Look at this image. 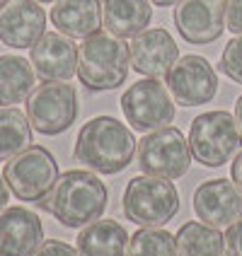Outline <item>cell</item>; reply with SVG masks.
<instances>
[{"instance_id": "cell-1", "label": "cell", "mask_w": 242, "mask_h": 256, "mask_svg": "<svg viewBox=\"0 0 242 256\" xmlns=\"http://www.w3.org/2000/svg\"><path fill=\"white\" fill-rule=\"evenodd\" d=\"M107 186L92 172H63L51 191L39 200V208L51 213L63 228H87L107 210Z\"/></svg>"}, {"instance_id": "cell-2", "label": "cell", "mask_w": 242, "mask_h": 256, "mask_svg": "<svg viewBox=\"0 0 242 256\" xmlns=\"http://www.w3.org/2000/svg\"><path fill=\"white\" fill-rule=\"evenodd\" d=\"M138 145L133 133L114 116H97L80 128L75 150V160L97 172V174H119L131 164Z\"/></svg>"}, {"instance_id": "cell-3", "label": "cell", "mask_w": 242, "mask_h": 256, "mask_svg": "<svg viewBox=\"0 0 242 256\" xmlns=\"http://www.w3.org/2000/svg\"><path fill=\"white\" fill-rule=\"evenodd\" d=\"M131 54L128 44L112 32H97L83 39L78 48V78L92 92L116 90L128 78Z\"/></svg>"}, {"instance_id": "cell-4", "label": "cell", "mask_w": 242, "mask_h": 256, "mask_svg": "<svg viewBox=\"0 0 242 256\" xmlns=\"http://www.w3.org/2000/svg\"><path fill=\"white\" fill-rule=\"evenodd\" d=\"M124 215L141 228H162L179 213V194L170 179L133 176L124 191Z\"/></svg>"}, {"instance_id": "cell-5", "label": "cell", "mask_w": 242, "mask_h": 256, "mask_svg": "<svg viewBox=\"0 0 242 256\" xmlns=\"http://www.w3.org/2000/svg\"><path fill=\"white\" fill-rule=\"evenodd\" d=\"M242 145V133L235 116L228 112H206L191 121L189 148L203 167H223L235 160Z\"/></svg>"}, {"instance_id": "cell-6", "label": "cell", "mask_w": 242, "mask_h": 256, "mask_svg": "<svg viewBox=\"0 0 242 256\" xmlns=\"http://www.w3.org/2000/svg\"><path fill=\"white\" fill-rule=\"evenodd\" d=\"M27 118L42 136H61L78 118V92L66 80H46L27 100Z\"/></svg>"}, {"instance_id": "cell-7", "label": "cell", "mask_w": 242, "mask_h": 256, "mask_svg": "<svg viewBox=\"0 0 242 256\" xmlns=\"http://www.w3.org/2000/svg\"><path fill=\"white\" fill-rule=\"evenodd\" d=\"M3 176L10 186V191L20 200L39 203L51 191V186L56 184L58 164L46 148L29 145L27 150H22L20 155L8 160Z\"/></svg>"}, {"instance_id": "cell-8", "label": "cell", "mask_w": 242, "mask_h": 256, "mask_svg": "<svg viewBox=\"0 0 242 256\" xmlns=\"http://www.w3.org/2000/svg\"><path fill=\"white\" fill-rule=\"evenodd\" d=\"M138 167L143 174L162 176V179H179L191 164V148L184 140L182 130L174 126L157 128L148 133L138 142Z\"/></svg>"}, {"instance_id": "cell-9", "label": "cell", "mask_w": 242, "mask_h": 256, "mask_svg": "<svg viewBox=\"0 0 242 256\" xmlns=\"http://www.w3.org/2000/svg\"><path fill=\"white\" fill-rule=\"evenodd\" d=\"M121 112L141 133H153L174 121V102L160 78H143L121 94Z\"/></svg>"}, {"instance_id": "cell-10", "label": "cell", "mask_w": 242, "mask_h": 256, "mask_svg": "<svg viewBox=\"0 0 242 256\" xmlns=\"http://www.w3.org/2000/svg\"><path fill=\"white\" fill-rule=\"evenodd\" d=\"M167 90L179 106H199L208 104L218 92V75L213 66L201 56H182L170 68Z\"/></svg>"}, {"instance_id": "cell-11", "label": "cell", "mask_w": 242, "mask_h": 256, "mask_svg": "<svg viewBox=\"0 0 242 256\" xmlns=\"http://www.w3.org/2000/svg\"><path fill=\"white\" fill-rule=\"evenodd\" d=\"M194 213L211 228H230L242 220V191L235 182L208 179L194 191Z\"/></svg>"}, {"instance_id": "cell-12", "label": "cell", "mask_w": 242, "mask_h": 256, "mask_svg": "<svg viewBox=\"0 0 242 256\" xmlns=\"http://www.w3.org/2000/svg\"><path fill=\"white\" fill-rule=\"evenodd\" d=\"M174 24L186 44L203 46L218 42L225 32L223 0H179L174 8Z\"/></svg>"}, {"instance_id": "cell-13", "label": "cell", "mask_w": 242, "mask_h": 256, "mask_svg": "<svg viewBox=\"0 0 242 256\" xmlns=\"http://www.w3.org/2000/svg\"><path fill=\"white\" fill-rule=\"evenodd\" d=\"M131 68L145 78H162L179 58V46L172 34L162 27H153L141 32L128 44Z\"/></svg>"}, {"instance_id": "cell-14", "label": "cell", "mask_w": 242, "mask_h": 256, "mask_svg": "<svg viewBox=\"0 0 242 256\" xmlns=\"http://www.w3.org/2000/svg\"><path fill=\"white\" fill-rule=\"evenodd\" d=\"M46 29V12L37 0H10L0 10V42L10 48H32Z\"/></svg>"}, {"instance_id": "cell-15", "label": "cell", "mask_w": 242, "mask_h": 256, "mask_svg": "<svg viewBox=\"0 0 242 256\" xmlns=\"http://www.w3.org/2000/svg\"><path fill=\"white\" fill-rule=\"evenodd\" d=\"M44 242L39 215L13 206L0 213V256H32Z\"/></svg>"}, {"instance_id": "cell-16", "label": "cell", "mask_w": 242, "mask_h": 256, "mask_svg": "<svg viewBox=\"0 0 242 256\" xmlns=\"http://www.w3.org/2000/svg\"><path fill=\"white\" fill-rule=\"evenodd\" d=\"M32 66L42 80H71L78 75V46L61 32H46L32 46Z\"/></svg>"}, {"instance_id": "cell-17", "label": "cell", "mask_w": 242, "mask_h": 256, "mask_svg": "<svg viewBox=\"0 0 242 256\" xmlns=\"http://www.w3.org/2000/svg\"><path fill=\"white\" fill-rule=\"evenodd\" d=\"M51 22L71 39H87L102 29V0H56L51 8Z\"/></svg>"}, {"instance_id": "cell-18", "label": "cell", "mask_w": 242, "mask_h": 256, "mask_svg": "<svg viewBox=\"0 0 242 256\" xmlns=\"http://www.w3.org/2000/svg\"><path fill=\"white\" fill-rule=\"evenodd\" d=\"M128 232L116 220H95L78 234L80 256H128Z\"/></svg>"}, {"instance_id": "cell-19", "label": "cell", "mask_w": 242, "mask_h": 256, "mask_svg": "<svg viewBox=\"0 0 242 256\" xmlns=\"http://www.w3.org/2000/svg\"><path fill=\"white\" fill-rule=\"evenodd\" d=\"M102 10L107 32L121 39H136L153 17L150 0H102Z\"/></svg>"}, {"instance_id": "cell-20", "label": "cell", "mask_w": 242, "mask_h": 256, "mask_svg": "<svg viewBox=\"0 0 242 256\" xmlns=\"http://www.w3.org/2000/svg\"><path fill=\"white\" fill-rule=\"evenodd\" d=\"M32 63L22 56H0V106H13L29 100L34 92Z\"/></svg>"}, {"instance_id": "cell-21", "label": "cell", "mask_w": 242, "mask_h": 256, "mask_svg": "<svg viewBox=\"0 0 242 256\" xmlns=\"http://www.w3.org/2000/svg\"><path fill=\"white\" fill-rule=\"evenodd\" d=\"M177 240V254L179 256H228L225 254V234H220L218 228H211L206 222H184Z\"/></svg>"}, {"instance_id": "cell-22", "label": "cell", "mask_w": 242, "mask_h": 256, "mask_svg": "<svg viewBox=\"0 0 242 256\" xmlns=\"http://www.w3.org/2000/svg\"><path fill=\"white\" fill-rule=\"evenodd\" d=\"M32 145V124L20 109L0 106V162H8Z\"/></svg>"}, {"instance_id": "cell-23", "label": "cell", "mask_w": 242, "mask_h": 256, "mask_svg": "<svg viewBox=\"0 0 242 256\" xmlns=\"http://www.w3.org/2000/svg\"><path fill=\"white\" fill-rule=\"evenodd\" d=\"M128 256H179L177 240L167 230L143 228L128 240Z\"/></svg>"}, {"instance_id": "cell-24", "label": "cell", "mask_w": 242, "mask_h": 256, "mask_svg": "<svg viewBox=\"0 0 242 256\" xmlns=\"http://www.w3.org/2000/svg\"><path fill=\"white\" fill-rule=\"evenodd\" d=\"M218 68H220V72H225L232 82L242 85V36H235L225 44Z\"/></svg>"}, {"instance_id": "cell-25", "label": "cell", "mask_w": 242, "mask_h": 256, "mask_svg": "<svg viewBox=\"0 0 242 256\" xmlns=\"http://www.w3.org/2000/svg\"><path fill=\"white\" fill-rule=\"evenodd\" d=\"M223 17L225 29H230L235 36H242V0H223Z\"/></svg>"}, {"instance_id": "cell-26", "label": "cell", "mask_w": 242, "mask_h": 256, "mask_svg": "<svg viewBox=\"0 0 242 256\" xmlns=\"http://www.w3.org/2000/svg\"><path fill=\"white\" fill-rule=\"evenodd\" d=\"M32 256H80V254H78L75 246L61 242V240H46Z\"/></svg>"}, {"instance_id": "cell-27", "label": "cell", "mask_w": 242, "mask_h": 256, "mask_svg": "<svg viewBox=\"0 0 242 256\" xmlns=\"http://www.w3.org/2000/svg\"><path fill=\"white\" fill-rule=\"evenodd\" d=\"M225 254L242 256V220L230 225L228 232H225Z\"/></svg>"}, {"instance_id": "cell-28", "label": "cell", "mask_w": 242, "mask_h": 256, "mask_svg": "<svg viewBox=\"0 0 242 256\" xmlns=\"http://www.w3.org/2000/svg\"><path fill=\"white\" fill-rule=\"evenodd\" d=\"M230 176H232V182L240 186V191H242V152H237V155H235V160H232Z\"/></svg>"}, {"instance_id": "cell-29", "label": "cell", "mask_w": 242, "mask_h": 256, "mask_svg": "<svg viewBox=\"0 0 242 256\" xmlns=\"http://www.w3.org/2000/svg\"><path fill=\"white\" fill-rule=\"evenodd\" d=\"M10 186L5 182V176H0V213L5 210V206H8V198H10V191H8Z\"/></svg>"}, {"instance_id": "cell-30", "label": "cell", "mask_w": 242, "mask_h": 256, "mask_svg": "<svg viewBox=\"0 0 242 256\" xmlns=\"http://www.w3.org/2000/svg\"><path fill=\"white\" fill-rule=\"evenodd\" d=\"M235 121H237V128H240L242 133V97H237V102H235Z\"/></svg>"}, {"instance_id": "cell-31", "label": "cell", "mask_w": 242, "mask_h": 256, "mask_svg": "<svg viewBox=\"0 0 242 256\" xmlns=\"http://www.w3.org/2000/svg\"><path fill=\"white\" fill-rule=\"evenodd\" d=\"M150 2H155V5H160V8H170V5H177L179 0H150Z\"/></svg>"}, {"instance_id": "cell-32", "label": "cell", "mask_w": 242, "mask_h": 256, "mask_svg": "<svg viewBox=\"0 0 242 256\" xmlns=\"http://www.w3.org/2000/svg\"><path fill=\"white\" fill-rule=\"evenodd\" d=\"M8 2H10V0H0V10H3V8H5Z\"/></svg>"}, {"instance_id": "cell-33", "label": "cell", "mask_w": 242, "mask_h": 256, "mask_svg": "<svg viewBox=\"0 0 242 256\" xmlns=\"http://www.w3.org/2000/svg\"><path fill=\"white\" fill-rule=\"evenodd\" d=\"M37 2H56V0H37Z\"/></svg>"}]
</instances>
